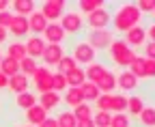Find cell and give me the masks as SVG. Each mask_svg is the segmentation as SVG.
I'll return each mask as SVG.
<instances>
[{"label": "cell", "instance_id": "obj_1", "mask_svg": "<svg viewBox=\"0 0 155 127\" xmlns=\"http://www.w3.org/2000/svg\"><path fill=\"white\" fill-rule=\"evenodd\" d=\"M140 17L142 13L138 11V7H136L134 2H123L119 9H116V13L112 15V30L116 32H127L131 30L134 26L140 24Z\"/></svg>", "mask_w": 155, "mask_h": 127}, {"label": "cell", "instance_id": "obj_2", "mask_svg": "<svg viewBox=\"0 0 155 127\" xmlns=\"http://www.w3.org/2000/svg\"><path fill=\"white\" fill-rule=\"evenodd\" d=\"M108 54H110V60L116 65V67H129L131 65V60L138 56L123 39H114L112 43H110V47H108Z\"/></svg>", "mask_w": 155, "mask_h": 127}, {"label": "cell", "instance_id": "obj_3", "mask_svg": "<svg viewBox=\"0 0 155 127\" xmlns=\"http://www.w3.org/2000/svg\"><path fill=\"white\" fill-rule=\"evenodd\" d=\"M114 41V32L112 30H88L86 34V43L97 52V50H108L110 43Z\"/></svg>", "mask_w": 155, "mask_h": 127}, {"label": "cell", "instance_id": "obj_4", "mask_svg": "<svg viewBox=\"0 0 155 127\" xmlns=\"http://www.w3.org/2000/svg\"><path fill=\"white\" fill-rule=\"evenodd\" d=\"M110 22H112V13L106 9V5L99 7L97 11H93L91 15H86V24L91 30H106L110 26Z\"/></svg>", "mask_w": 155, "mask_h": 127}, {"label": "cell", "instance_id": "obj_5", "mask_svg": "<svg viewBox=\"0 0 155 127\" xmlns=\"http://www.w3.org/2000/svg\"><path fill=\"white\" fill-rule=\"evenodd\" d=\"M84 26V20L78 11H65V15L61 17V28L65 30V34H78Z\"/></svg>", "mask_w": 155, "mask_h": 127}, {"label": "cell", "instance_id": "obj_6", "mask_svg": "<svg viewBox=\"0 0 155 127\" xmlns=\"http://www.w3.org/2000/svg\"><path fill=\"white\" fill-rule=\"evenodd\" d=\"M65 2L63 0H48V2H43L41 5V15L45 17L48 22H52V24H56V20H61V17L65 15Z\"/></svg>", "mask_w": 155, "mask_h": 127}, {"label": "cell", "instance_id": "obj_7", "mask_svg": "<svg viewBox=\"0 0 155 127\" xmlns=\"http://www.w3.org/2000/svg\"><path fill=\"white\" fill-rule=\"evenodd\" d=\"M73 60L78 63V65H91V63H95V56H97V52L86 43V41H78L75 45H73Z\"/></svg>", "mask_w": 155, "mask_h": 127}, {"label": "cell", "instance_id": "obj_8", "mask_svg": "<svg viewBox=\"0 0 155 127\" xmlns=\"http://www.w3.org/2000/svg\"><path fill=\"white\" fill-rule=\"evenodd\" d=\"M32 82H35V88L39 93H50L52 90V71L48 67H37V71L32 73Z\"/></svg>", "mask_w": 155, "mask_h": 127}, {"label": "cell", "instance_id": "obj_9", "mask_svg": "<svg viewBox=\"0 0 155 127\" xmlns=\"http://www.w3.org/2000/svg\"><path fill=\"white\" fill-rule=\"evenodd\" d=\"M26 56L28 58H41L43 56V52H45V41H43V37H37V34H30V37L26 39Z\"/></svg>", "mask_w": 155, "mask_h": 127}, {"label": "cell", "instance_id": "obj_10", "mask_svg": "<svg viewBox=\"0 0 155 127\" xmlns=\"http://www.w3.org/2000/svg\"><path fill=\"white\" fill-rule=\"evenodd\" d=\"M65 56V50L63 45H58V43H48L45 45V52H43V63L45 67H56L58 63H61V58Z\"/></svg>", "mask_w": 155, "mask_h": 127}, {"label": "cell", "instance_id": "obj_11", "mask_svg": "<svg viewBox=\"0 0 155 127\" xmlns=\"http://www.w3.org/2000/svg\"><path fill=\"white\" fill-rule=\"evenodd\" d=\"M129 47L134 45V47H140V45H144L147 43V30H144V26H134L131 30H127L125 32V39H123Z\"/></svg>", "mask_w": 155, "mask_h": 127}, {"label": "cell", "instance_id": "obj_12", "mask_svg": "<svg viewBox=\"0 0 155 127\" xmlns=\"http://www.w3.org/2000/svg\"><path fill=\"white\" fill-rule=\"evenodd\" d=\"M45 28H48V20L41 15V11H32L28 15V30L32 34H37V37H41Z\"/></svg>", "mask_w": 155, "mask_h": 127}, {"label": "cell", "instance_id": "obj_13", "mask_svg": "<svg viewBox=\"0 0 155 127\" xmlns=\"http://www.w3.org/2000/svg\"><path fill=\"white\" fill-rule=\"evenodd\" d=\"M65 30L61 28V24H48V28L43 30V41L45 43H58L61 45L65 41Z\"/></svg>", "mask_w": 155, "mask_h": 127}, {"label": "cell", "instance_id": "obj_14", "mask_svg": "<svg viewBox=\"0 0 155 127\" xmlns=\"http://www.w3.org/2000/svg\"><path fill=\"white\" fill-rule=\"evenodd\" d=\"M9 32L13 34V37H17V39L26 37V34L30 32V30H28V17H22V15H13V20H11V26H9Z\"/></svg>", "mask_w": 155, "mask_h": 127}, {"label": "cell", "instance_id": "obj_15", "mask_svg": "<svg viewBox=\"0 0 155 127\" xmlns=\"http://www.w3.org/2000/svg\"><path fill=\"white\" fill-rule=\"evenodd\" d=\"M108 73V69H106V65L104 63H91L86 69H84V76H86V82H93V84H97L104 76Z\"/></svg>", "mask_w": 155, "mask_h": 127}, {"label": "cell", "instance_id": "obj_16", "mask_svg": "<svg viewBox=\"0 0 155 127\" xmlns=\"http://www.w3.org/2000/svg\"><path fill=\"white\" fill-rule=\"evenodd\" d=\"M24 116H26V123H28L30 127H32V125H35V127H39V125H41V123L48 119V112H45L43 108L37 103V106L28 108V110L24 112Z\"/></svg>", "mask_w": 155, "mask_h": 127}, {"label": "cell", "instance_id": "obj_17", "mask_svg": "<svg viewBox=\"0 0 155 127\" xmlns=\"http://www.w3.org/2000/svg\"><path fill=\"white\" fill-rule=\"evenodd\" d=\"M61 101H63L61 95L54 93V90H50V93H43L41 97H37V103L41 106L45 112H52L54 108H58V106H61Z\"/></svg>", "mask_w": 155, "mask_h": 127}, {"label": "cell", "instance_id": "obj_18", "mask_svg": "<svg viewBox=\"0 0 155 127\" xmlns=\"http://www.w3.org/2000/svg\"><path fill=\"white\" fill-rule=\"evenodd\" d=\"M138 84H140L138 78L131 76L127 69H123L121 73L116 76V86H119L121 90H136V88H138Z\"/></svg>", "mask_w": 155, "mask_h": 127}, {"label": "cell", "instance_id": "obj_19", "mask_svg": "<svg viewBox=\"0 0 155 127\" xmlns=\"http://www.w3.org/2000/svg\"><path fill=\"white\" fill-rule=\"evenodd\" d=\"M28 86H30L28 78L22 76V73H17V76L9 78V86H7V88L11 90V93H15V95H22V93H26V90H28Z\"/></svg>", "mask_w": 155, "mask_h": 127}, {"label": "cell", "instance_id": "obj_20", "mask_svg": "<svg viewBox=\"0 0 155 127\" xmlns=\"http://www.w3.org/2000/svg\"><path fill=\"white\" fill-rule=\"evenodd\" d=\"M97 88H99V93H114V90H116V73H112V71H108V73L99 80V82H97L95 84Z\"/></svg>", "mask_w": 155, "mask_h": 127}, {"label": "cell", "instance_id": "obj_21", "mask_svg": "<svg viewBox=\"0 0 155 127\" xmlns=\"http://www.w3.org/2000/svg\"><path fill=\"white\" fill-rule=\"evenodd\" d=\"M65 78H67V88H80L86 82V76H84V69L82 67H75L71 73H67Z\"/></svg>", "mask_w": 155, "mask_h": 127}, {"label": "cell", "instance_id": "obj_22", "mask_svg": "<svg viewBox=\"0 0 155 127\" xmlns=\"http://www.w3.org/2000/svg\"><path fill=\"white\" fill-rule=\"evenodd\" d=\"M80 93H82V101L84 103H91V101H97V97H99V88H97L93 82H84L80 86Z\"/></svg>", "mask_w": 155, "mask_h": 127}, {"label": "cell", "instance_id": "obj_23", "mask_svg": "<svg viewBox=\"0 0 155 127\" xmlns=\"http://www.w3.org/2000/svg\"><path fill=\"white\" fill-rule=\"evenodd\" d=\"M7 56L9 58H13V60H24L26 58V45L22 43V41H13V43H9V47H7Z\"/></svg>", "mask_w": 155, "mask_h": 127}, {"label": "cell", "instance_id": "obj_24", "mask_svg": "<svg viewBox=\"0 0 155 127\" xmlns=\"http://www.w3.org/2000/svg\"><path fill=\"white\" fill-rule=\"evenodd\" d=\"M15 106L19 108V110H28V108H32V106H37V95L35 93H30V90H26V93H22V95H17L15 97Z\"/></svg>", "mask_w": 155, "mask_h": 127}, {"label": "cell", "instance_id": "obj_25", "mask_svg": "<svg viewBox=\"0 0 155 127\" xmlns=\"http://www.w3.org/2000/svg\"><path fill=\"white\" fill-rule=\"evenodd\" d=\"M0 73H5L7 78L17 76V73H19V63L13 60V58H9V56H5L2 63H0Z\"/></svg>", "mask_w": 155, "mask_h": 127}, {"label": "cell", "instance_id": "obj_26", "mask_svg": "<svg viewBox=\"0 0 155 127\" xmlns=\"http://www.w3.org/2000/svg\"><path fill=\"white\" fill-rule=\"evenodd\" d=\"M138 121L142 127H155V108L153 106H144L142 112L138 114Z\"/></svg>", "mask_w": 155, "mask_h": 127}, {"label": "cell", "instance_id": "obj_27", "mask_svg": "<svg viewBox=\"0 0 155 127\" xmlns=\"http://www.w3.org/2000/svg\"><path fill=\"white\" fill-rule=\"evenodd\" d=\"M142 108H144V101H142L140 95H131V97H127V112H129L131 116H138V114L142 112Z\"/></svg>", "mask_w": 155, "mask_h": 127}, {"label": "cell", "instance_id": "obj_28", "mask_svg": "<svg viewBox=\"0 0 155 127\" xmlns=\"http://www.w3.org/2000/svg\"><path fill=\"white\" fill-rule=\"evenodd\" d=\"M69 108H75V106H80L84 103L82 101V93H80V88H67L65 90V99H63Z\"/></svg>", "mask_w": 155, "mask_h": 127}, {"label": "cell", "instance_id": "obj_29", "mask_svg": "<svg viewBox=\"0 0 155 127\" xmlns=\"http://www.w3.org/2000/svg\"><path fill=\"white\" fill-rule=\"evenodd\" d=\"M13 11L17 15H22V17H28L35 11V2H30V0H15V2H13Z\"/></svg>", "mask_w": 155, "mask_h": 127}, {"label": "cell", "instance_id": "obj_30", "mask_svg": "<svg viewBox=\"0 0 155 127\" xmlns=\"http://www.w3.org/2000/svg\"><path fill=\"white\" fill-rule=\"evenodd\" d=\"M54 119H56L58 127H75V125H78V121H75L73 112H69V110H63V112H58Z\"/></svg>", "mask_w": 155, "mask_h": 127}, {"label": "cell", "instance_id": "obj_31", "mask_svg": "<svg viewBox=\"0 0 155 127\" xmlns=\"http://www.w3.org/2000/svg\"><path fill=\"white\" fill-rule=\"evenodd\" d=\"M58 67V73H63V76H67V73H71V71L78 67V63L73 60V56H69V54H65V56L61 58V63L56 65Z\"/></svg>", "mask_w": 155, "mask_h": 127}, {"label": "cell", "instance_id": "obj_32", "mask_svg": "<svg viewBox=\"0 0 155 127\" xmlns=\"http://www.w3.org/2000/svg\"><path fill=\"white\" fill-rule=\"evenodd\" d=\"M99 7H104V2L101 0H82L80 5H78V13H86V15H91L93 11H97Z\"/></svg>", "mask_w": 155, "mask_h": 127}, {"label": "cell", "instance_id": "obj_33", "mask_svg": "<svg viewBox=\"0 0 155 127\" xmlns=\"http://www.w3.org/2000/svg\"><path fill=\"white\" fill-rule=\"evenodd\" d=\"M127 71H129V73L131 76H136V78H144V58L142 56H136L134 60H131V65L127 67Z\"/></svg>", "mask_w": 155, "mask_h": 127}, {"label": "cell", "instance_id": "obj_34", "mask_svg": "<svg viewBox=\"0 0 155 127\" xmlns=\"http://www.w3.org/2000/svg\"><path fill=\"white\" fill-rule=\"evenodd\" d=\"M73 116L75 121H86V119H93V108L91 103H80L73 108Z\"/></svg>", "mask_w": 155, "mask_h": 127}, {"label": "cell", "instance_id": "obj_35", "mask_svg": "<svg viewBox=\"0 0 155 127\" xmlns=\"http://www.w3.org/2000/svg\"><path fill=\"white\" fill-rule=\"evenodd\" d=\"M37 71V60L35 58H24V60H19V73L22 76H26V78H30L32 73Z\"/></svg>", "mask_w": 155, "mask_h": 127}, {"label": "cell", "instance_id": "obj_36", "mask_svg": "<svg viewBox=\"0 0 155 127\" xmlns=\"http://www.w3.org/2000/svg\"><path fill=\"white\" fill-rule=\"evenodd\" d=\"M112 95L114 93H101L99 97H97L95 106H97V110H101V112H112Z\"/></svg>", "mask_w": 155, "mask_h": 127}, {"label": "cell", "instance_id": "obj_37", "mask_svg": "<svg viewBox=\"0 0 155 127\" xmlns=\"http://www.w3.org/2000/svg\"><path fill=\"white\" fill-rule=\"evenodd\" d=\"M112 112H116V114L127 112V97L125 95H121V93L112 95Z\"/></svg>", "mask_w": 155, "mask_h": 127}, {"label": "cell", "instance_id": "obj_38", "mask_svg": "<svg viewBox=\"0 0 155 127\" xmlns=\"http://www.w3.org/2000/svg\"><path fill=\"white\" fill-rule=\"evenodd\" d=\"M110 121H112V112H101V110H97V114L93 116L95 127H110Z\"/></svg>", "mask_w": 155, "mask_h": 127}, {"label": "cell", "instance_id": "obj_39", "mask_svg": "<svg viewBox=\"0 0 155 127\" xmlns=\"http://www.w3.org/2000/svg\"><path fill=\"white\" fill-rule=\"evenodd\" d=\"M67 88V78L63 76V73H52V90L54 93H61V90H65Z\"/></svg>", "mask_w": 155, "mask_h": 127}, {"label": "cell", "instance_id": "obj_40", "mask_svg": "<svg viewBox=\"0 0 155 127\" xmlns=\"http://www.w3.org/2000/svg\"><path fill=\"white\" fill-rule=\"evenodd\" d=\"M131 125V119L127 112H121V114H112V121H110V127H129Z\"/></svg>", "mask_w": 155, "mask_h": 127}, {"label": "cell", "instance_id": "obj_41", "mask_svg": "<svg viewBox=\"0 0 155 127\" xmlns=\"http://www.w3.org/2000/svg\"><path fill=\"white\" fill-rule=\"evenodd\" d=\"M140 13H153L155 11V0H140V2H136Z\"/></svg>", "mask_w": 155, "mask_h": 127}, {"label": "cell", "instance_id": "obj_42", "mask_svg": "<svg viewBox=\"0 0 155 127\" xmlns=\"http://www.w3.org/2000/svg\"><path fill=\"white\" fill-rule=\"evenodd\" d=\"M144 78H155V60L144 58Z\"/></svg>", "mask_w": 155, "mask_h": 127}, {"label": "cell", "instance_id": "obj_43", "mask_svg": "<svg viewBox=\"0 0 155 127\" xmlns=\"http://www.w3.org/2000/svg\"><path fill=\"white\" fill-rule=\"evenodd\" d=\"M11 20H13V13H9V11H2V13H0V26H2V28H7V30H9Z\"/></svg>", "mask_w": 155, "mask_h": 127}, {"label": "cell", "instance_id": "obj_44", "mask_svg": "<svg viewBox=\"0 0 155 127\" xmlns=\"http://www.w3.org/2000/svg\"><path fill=\"white\" fill-rule=\"evenodd\" d=\"M144 54H147V58L155 60V43H153V41H147V45H144Z\"/></svg>", "mask_w": 155, "mask_h": 127}, {"label": "cell", "instance_id": "obj_45", "mask_svg": "<svg viewBox=\"0 0 155 127\" xmlns=\"http://www.w3.org/2000/svg\"><path fill=\"white\" fill-rule=\"evenodd\" d=\"M144 30H147V37H149V41H153V43H155V22H153V24H149Z\"/></svg>", "mask_w": 155, "mask_h": 127}, {"label": "cell", "instance_id": "obj_46", "mask_svg": "<svg viewBox=\"0 0 155 127\" xmlns=\"http://www.w3.org/2000/svg\"><path fill=\"white\" fill-rule=\"evenodd\" d=\"M39 127H58V123H56V119L54 116H48L41 125H39Z\"/></svg>", "mask_w": 155, "mask_h": 127}, {"label": "cell", "instance_id": "obj_47", "mask_svg": "<svg viewBox=\"0 0 155 127\" xmlns=\"http://www.w3.org/2000/svg\"><path fill=\"white\" fill-rule=\"evenodd\" d=\"M75 127H95V123H93V119H86V121H78Z\"/></svg>", "mask_w": 155, "mask_h": 127}, {"label": "cell", "instance_id": "obj_48", "mask_svg": "<svg viewBox=\"0 0 155 127\" xmlns=\"http://www.w3.org/2000/svg\"><path fill=\"white\" fill-rule=\"evenodd\" d=\"M7 37H9V30H7V28H2V26H0V45H2V43L7 41Z\"/></svg>", "mask_w": 155, "mask_h": 127}, {"label": "cell", "instance_id": "obj_49", "mask_svg": "<svg viewBox=\"0 0 155 127\" xmlns=\"http://www.w3.org/2000/svg\"><path fill=\"white\" fill-rule=\"evenodd\" d=\"M7 86H9V78H7L5 73H0V90L7 88Z\"/></svg>", "mask_w": 155, "mask_h": 127}, {"label": "cell", "instance_id": "obj_50", "mask_svg": "<svg viewBox=\"0 0 155 127\" xmlns=\"http://www.w3.org/2000/svg\"><path fill=\"white\" fill-rule=\"evenodd\" d=\"M7 9H9V2H7V0H0V13L7 11Z\"/></svg>", "mask_w": 155, "mask_h": 127}, {"label": "cell", "instance_id": "obj_51", "mask_svg": "<svg viewBox=\"0 0 155 127\" xmlns=\"http://www.w3.org/2000/svg\"><path fill=\"white\" fill-rule=\"evenodd\" d=\"M2 58H5V56H2V52H0V63H2Z\"/></svg>", "mask_w": 155, "mask_h": 127}, {"label": "cell", "instance_id": "obj_52", "mask_svg": "<svg viewBox=\"0 0 155 127\" xmlns=\"http://www.w3.org/2000/svg\"><path fill=\"white\" fill-rule=\"evenodd\" d=\"M151 15H153V20H155V11H153V13H151Z\"/></svg>", "mask_w": 155, "mask_h": 127}, {"label": "cell", "instance_id": "obj_53", "mask_svg": "<svg viewBox=\"0 0 155 127\" xmlns=\"http://www.w3.org/2000/svg\"><path fill=\"white\" fill-rule=\"evenodd\" d=\"M19 127H30V125H19Z\"/></svg>", "mask_w": 155, "mask_h": 127}]
</instances>
